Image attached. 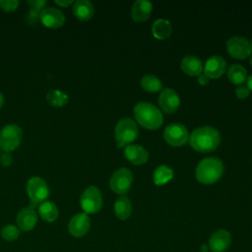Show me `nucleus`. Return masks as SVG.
Here are the masks:
<instances>
[{
	"instance_id": "nucleus-38",
	"label": "nucleus",
	"mask_w": 252,
	"mask_h": 252,
	"mask_svg": "<svg viewBox=\"0 0 252 252\" xmlns=\"http://www.w3.org/2000/svg\"><path fill=\"white\" fill-rule=\"evenodd\" d=\"M3 103H4V97H3V94L0 93V108L2 107Z\"/></svg>"
},
{
	"instance_id": "nucleus-36",
	"label": "nucleus",
	"mask_w": 252,
	"mask_h": 252,
	"mask_svg": "<svg viewBox=\"0 0 252 252\" xmlns=\"http://www.w3.org/2000/svg\"><path fill=\"white\" fill-rule=\"evenodd\" d=\"M247 87L249 90L252 91V75H250L247 79Z\"/></svg>"
},
{
	"instance_id": "nucleus-3",
	"label": "nucleus",
	"mask_w": 252,
	"mask_h": 252,
	"mask_svg": "<svg viewBox=\"0 0 252 252\" xmlns=\"http://www.w3.org/2000/svg\"><path fill=\"white\" fill-rule=\"evenodd\" d=\"M223 171V164L218 158H206L196 167V177L204 184H211L219 180Z\"/></svg>"
},
{
	"instance_id": "nucleus-40",
	"label": "nucleus",
	"mask_w": 252,
	"mask_h": 252,
	"mask_svg": "<svg viewBox=\"0 0 252 252\" xmlns=\"http://www.w3.org/2000/svg\"><path fill=\"white\" fill-rule=\"evenodd\" d=\"M250 63H251V65H252V56H251V59H250Z\"/></svg>"
},
{
	"instance_id": "nucleus-18",
	"label": "nucleus",
	"mask_w": 252,
	"mask_h": 252,
	"mask_svg": "<svg viewBox=\"0 0 252 252\" xmlns=\"http://www.w3.org/2000/svg\"><path fill=\"white\" fill-rule=\"evenodd\" d=\"M153 8L152 2L148 0H137L131 9V16L137 22H143L149 18Z\"/></svg>"
},
{
	"instance_id": "nucleus-39",
	"label": "nucleus",
	"mask_w": 252,
	"mask_h": 252,
	"mask_svg": "<svg viewBox=\"0 0 252 252\" xmlns=\"http://www.w3.org/2000/svg\"><path fill=\"white\" fill-rule=\"evenodd\" d=\"M250 45H251V48H252V38H251V40H250Z\"/></svg>"
},
{
	"instance_id": "nucleus-9",
	"label": "nucleus",
	"mask_w": 252,
	"mask_h": 252,
	"mask_svg": "<svg viewBox=\"0 0 252 252\" xmlns=\"http://www.w3.org/2000/svg\"><path fill=\"white\" fill-rule=\"evenodd\" d=\"M226 49L232 57L238 59L248 57L252 51L250 41L246 37L239 35L232 36L226 41Z\"/></svg>"
},
{
	"instance_id": "nucleus-7",
	"label": "nucleus",
	"mask_w": 252,
	"mask_h": 252,
	"mask_svg": "<svg viewBox=\"0 0 252 252\" xmlns=\"http://www.w3.org/2000/svg\"><path fill=\"white\" fill-rule=\"evenodd\" d=\"M80 205L87 215L97 213L102 207V196L99 189L93 185L86 188L81 195Z\"/></svg>"
},
{
	"instance_id": "nucleus-35",
	"label": "nucleus",
	"mask_w": 252,
	"mask_h": 252,
	"mask_svg": "<svg viewBox=\"0 0 252 252\" xmlns=\"http://www.w3.org/2000/svg\"><path fill=\"white\" fill-rule=\"evenodd\" d=\"M209 81H210V78L204 73V74H200L199 75V77H198V82H199V84L200 85H203V86H205V85H207L208 83H209Z\"/></svg>"
},
{
	"instance_id": "nucleus-2",
	"label": "nucleus",
	"mask_w": 252,
	"mask_h": 252,
	"mask_svg": "<svg viewBox=\"0 0 252 252\" xmlns=\"http://www.w3.org/2000/svg\"><path fill=\"white\" fill-rule=\"evenodd\" d=\"M134 114L139 124L147 129H158L162 123L161 111L150 102L137 103L134 107Z\"/></svg>"
},
{
	"instance_id": "nucleus-32",
	"label": "nucleus",
	"mask_w": 252,
	"mask_h": 252,
	"mask_svg": "<svg viewBox=\"0 0 252 252\" xmlns=\"http://www.w3.org/2000/svg\"><path fill=\"white\" fill-rule=\"evenodd\" d=\"M39 16H40V11L31 9L30 13L28 14V19L30 20L31 23H35L39 19Z\"/></svg>"
},
{
	"instance_id": "nucleus-14",
	"label": "nucleus",
	"mask_w": 252,
	"mask_h": 252,
	"mask_svg": "<svg viewBox=\"0 0 252 252\" xmlns=\"http://www.w3.org/2000/svg\"><path fill=\"white\" fill-rule=\"evenodd\" d=\"M37 213L32 207H26L20 210L16 217V222L20 230L31 231L37 222Z\"/></svg>"
},
{
	"instance_id": "nucleus-11",
	"label": "nucleus",
	"mask_w": 252,
	"mask_h": 252,
	"mask_svg": "<svg viewBox=\"0 0 252 252\" xmlns=\"http://www.w3.org/2000/svg\"><path fill=\"white\" fill-rule=\"evenodd\" d=\"M91 226V220L86 213H78L68 222V231L75 237L85 235Z\"/></svg>"
},
{
	"instance_id": "nucleus-33",
	"label": "nucleus",
	"mask_w": 252,
	"mask_h": 252,
	"mask_svg": "<svg viewBox=\"0 0 252 252\" xmlns=\"http://www.w3.org/2000/svg\"><path fill=\"white\" fill-rule=\"evenodd\" d=\"M0 161L4 166H8L12 163V156L9 153H4L0 158Z\"/></svg>"
},
{
	"instance_id": "nucleus-1",
	"label": "nucleus",
	"mask_w": 252,
	"mask_h": 252,
	"mask_svg": "<svg viewBox=\"0 0 252 252\" xmlns=\"http://www.w3.org/2000/svg\"><path fill=\"white\" fill-rule=\"evenodd\" d=\"M190 145L198 152H212L220 144V137L217 129L203 126L195 129L190 136Z\"/></svg>"
},
{
	"instance_id": "nucleus-15",
	"label": "nucleus",
	"mask_w": 252,
	"mask_h": 252,
	"mask_svg": "<svg viewBox=\"0 0 252 252\" xmlns=\"http://www.w3.org/2000/svg\"><path fill=\"white\" fill-rule=\"evenodd\" d=\"M179 102V96L174 90L168 88L161 90L158 96V104L163 111L168 113L174 112L178 108Z\"/></svg>"
},
{
	"instance_id": "nucleus-19",
	"label": "nucleus",
	"mask_w": 252,
	"mask_h": 252,
	"mask_svg": "<svg viewBox=\"0 0 252 252\" xmlns=\"http://www.w3.org/2000/svg\"><path fill=\"white\" fill-rule=\"evenodd\" d=\"M94 13V5L88 0H77L73 4V14L81 21L90 20Z\"/></svg>"
},
{
	"instance_id": "nucleus-28",
	"label": "nucleus",
	"mask_w": 252,
	"mask_h": 252,
	"mask_svg": "<svg viewBox=\"0 0 252 252\" xmlns=\"http://www.w3.org/2000/svg\"><path fill=\"white\" fill-rule=\"evenodd\" d=\"M21 230L14 224H6L1 229V236L6 241H15L20 236Z\"/></svg>"
},
{
	"instance_id": "nucleus-13",
	"label": "nucleus",
	"mask_w": 252,
	"mask_h": 252,
	"mask_svg": "<svg viewBox=\"0 0 252 252\" xmlns=\"http://www.w3.org/2000/svg\"><path fill=\"white\" fill-rule=\"evenodd\" d=\"M231 243L230 233L226 229H217L209 238V249L213 252H224Z\"/></svg>"
},
{
	"instance_id": "nucleus-6",
	"label": "nucleus",
	"mask_w": 252,
	"mask_h": 252,
	"mask_svg": "<svg viewBox=\"0 0 252 252\" xmlns=\"http://www.w3.org/2000/svg\"><path fill=\"white\" fill-rule=\"evenodd\" d=\"M27 193L31 200L32 208L34 209V206L46 201L49 195V188L44 179L38 176H33L29 179L27 183Z\"/></svg>"
},
{
	"instance_id": "nucleus-25",
	"label": "nucleus",
	"mask_w": 252,
	"mask_h": 252,
	"mask_svg": "<svg viewBox=\"0 0 252 252\" xmlns=\"http://www.w3.org/2000/svg\"><path fill=\"white\" fill-rule=\"evenodd\" d=\"M173 177V171L165 164L158 165L154 172V182L157 185H163Z\"/></svg>"
},
{
	"instance_id": "nucleus-5",
	"label": "nucleus",
	"mask_w": 252,
	"mask_h": 252,
	"mask_svg": "<svg viewBox=\"0 0 252 252\" xmlns=\"http://www.w3.org/2000/svg\"><path fill=\"white\" fill-rule=\"evenodd\" d=\"M23 131L17 124H7L0 131V150L5 153L15 151L21 144Z\"/></svg>"
},
{
	"instance_id": "nucleus-4",
	"label": "nucleus",
	"mask_w": 252,
	"mask_h": 252,
	"mask_svg": "<svg viewBox=\"0 0 252 252\" xmlns=\"http://www.w3.org/2000/svg\"><path fill=\"white\" fill-rule=\"evenodd\" d=\"M114 135L118 148H122L133 142L138 136V127L131 118H122L115 126Z\"/></svg>"
},
{
	"instance_id": "nucleus-31",
	"label": "nucleus",
	"mask_w": 252,
	"mask_h": 252,
	"mask_svg": "<svg viewBox=\"0 0 252 252\" xmlns=\"http://www.w3.org/2000/svg\"><path fill=\"white\" fill-rule=\"evenodd\" d=\"M235 93H236V95H237L239 98H245V97H247V96L249 95L250 90L248 89L247 86L241 85V86H239V87L236 88Z\"/></svg>"
},
{
	"instance_id": "nucleus-23",
	"label": "nucleus",
	"mask_w": 252,
	"mask_h": 252,
	"mask_svg": "<svg viewBox=\"0 0 252 252\" xmlns=\"http://www.w3.org/2000/svg\"><path fill=\"white\" fill-rule=\"evenodd\" d=\"M170 22L165 19H158L152 26V32L155 37L158 39H164L171 33Z\"/></svg>"
},
{
	"instance_id": "nucleus-21",
	"label": "nucleus",
	"mask_w": 252,
	"mask_h": 252,
	"mask_svg": "<svg viewBox=\"0 0 252 252\" xmlns=\"http://www.w3.org/2000/svg\"><path fill=\"white\" fill-rule=\"evenodd\" d=\"M37 212L39 217L48 222H52L57 220L59 216V211L55 203L51 201H44L38 205Z\"/></svg>"
},
{
	"instance_id": "nucleus-30",
	"label": "nucleus",
	"mask_w": 252,
	"mask_h": 252,
	"mask_svg": "<svg viewBox=\"0 0 252 252\" xmlns=\"http://www.w3.org/2000/svg\"><path fill=\"white\" fill-rule=\"evenodd\" d=\"M30 6H31V9H33V10H37V11H42L46 5V1L44 0H29L27 2Z\"/></svg>"
},
{
	"instance_id": "nucleus-37",
	"label": "nucleus",
	"mask_w": 252,
	"mask_h": 252,
	"mask_svg": "<svg viewBox=\"0 0 252 252\" xmlns=\"http://www.w3.org/2000/svg\"><path fill=\"white\" fill-rule=\"evenodd\" d=\"M201 252H209V246L208 244H203L201 246Z\"/></svg>"
},
{
	"instance_id": "nucleus-8",
	"label": "nucleus",
	"mask_w": 252,
	"mask_h": 252,
	"mask_svg": "<svg viewBox=\"0 0 252 252\" xmlns=\"http://www.w3.org/2000/svg\"><path fill=\"white\" fill-rule=\"evenodd\" d=\"M132 181V172L128 168L122 167L113 172L109 180V186L113 192L122 195L128 192Z\"/></svg>"
},
{
	"instance_id": "nucleus-17",
	"label": "nucleus",
	"mask_w": 252,
	"mask_h": 252,
	"mask_svg": "<svg viewBox=\"0 0 252 252\" xmlns=\"http://www.w3.org/2000/svg\"><path fill=\"white\" fill-rule=\"evenodd\" d=\"M124 156L134 164H143L148 160L149 153L140 145H129L124 150Z\"/></svg>"
},
{
	"instance_id": "nucleus-16",
	"label": "nucleus",
	"mask_w": 252,
	"mask_h": 252,
	"mask_svg": "<svg viewBox=\"0 0 252 252\" xmlns=\"http://www.w3.org/2000/svg\"><path fill=\"white\" fill-rule=\"evenodd\" d=\"M226 68L225 60L219 55H213L207 59L205 63L204 72L209 78L220 77Z\"/></svg>"
},
{
	"instance_id": "nucleus-34",
	"label": "nucleus",
	"mask_w": 252,
	"mask_h": 252,
	"mask_svg": "<svg viewBox=\"0 0 252 252\" xmlns=\"http://www.w3.org/2000/svg\"><path fill=\"white\" fill-rule=\"evenodd\" d=\"M54 3L60 7H68L70 5H72L74 2L73 0H54Z\"/></svg>"
},
{
	"instance_id": "nucleus-29",
	"label": "nucleus",
	"mask_w": 252,
	"mask_h": 252,
	"mask_svg": "<svg viewBox=\"0 0 252 252\" xmlns=\"http://www.w3.org/2000/svg\"><path fill=\"white\" fill-rule=\"evenodd\" d=\"M19 6L18 0H0V8L5 12H13Z\"/></svg>"
},
{
	"instance_id": "nucleus-24",
	"label": "nucleus",
	"mask_w": 252,
	"mask_h": 252,
	"mask_svg": "<svg viewBox=\"0 0 252 252\" xmlns=\"http://www.w3.org/2000/svg\"><path fill=\"white\" fill-rule=\"evenodd\" d=\"M227 77L235 85L242 84L247 79L246 69L240 64H232L227 71Z\"/></svg>"
},
{
	"instance_id": "nucleus-26",
	"label": "nucleus",
	"mask_w": 252,
	"mask_h": 252,
	"mask_svg": "<svg viewBox=\"0 0 252 252\" xmlns=\"http://www.w3.org/2000/svg\"><path fill=\"white\" fill-rule=\"evenodd\" d=\"M46 100L52 106H63L68 100V94L60 90H51L46 94Z\"/></svg>"
},
{
	"instance_id": "nucleus-22",
	"label": "nucleus",
	"mask_w": 252,
	"mask_h": 252,
	"mask_svg": "<svg viewBox=\"0 0 252 252\" xmlns=\"http://www.w3.org/2000/svg\"><path fill=\"white\" fill-rule=\"evenodd\" d=\"M132 213V205L130 200L125 197H119L114 203V214L115 216L122 220H127Z\"/></svg>"
},
{
	"instance_id": "nucleus-27",
	"label": "nucleus",
	"mask_w": 252,
	"mask_h": 252,
	"mask_svg": "<svg viewBox=\"0 0 252 252\" xmlns=\"http://www.w3.org/2000/svg\"><path fill=\"white\" fill-rule=\"evenodd\" d=\"M141 86L143 87L144 90L153 93V92L159 91L162 87V84L157 76L149 74V75H145L141 79Z\"/></svg>"
},
{
	"instance_id": "nucleus-20",
	"label": "nucleus",
	"mask_w": 252,
	"mask_h": 252,
	"mask_svg": "<svg viewBox=\"0 0 252 252\" xmlns=\"http://www.w3.org/2000/svg\"><path fill=\"white\" fill-rule=\"evenodd\" d=\"M181 69L190 76H199L203 71V64L200 58L195 55H186L181 60Z\"/></svg>"
},
{
	"instance_id": "nucleus-12",
	"label": "nucleus",
	"mask_w": 252,
	"mask_h": 252,
	"mask_svg": "<svg viewBox=\"0 0 252 252\" xmlns=\"http://www.w3.org/2000/svg\"><path fill=\"white\" fill-rule=\"evenodd\" d=\"M39 20L44 27L49 29H57L64 25L65 16L59 9L47 7L40 12Z\"/></svg>"
},
{
	"instance_id": "nucleus-10",
	"label": "nucleus",
	"mask_w": 252,
	"mask_h": 252,
	"mask_svg": "<svg viewBox=\"0 0 252 252\" xmlns=\"http://www.w3.org/2000/svg\"><path fill=\"white\" fill-rule=\"evenodd\" d=\"M163 137L171 146H182L187 142L189 134L185 126L182 124L172 123L165 127Z\"/></svg>"
}]
</instances>
